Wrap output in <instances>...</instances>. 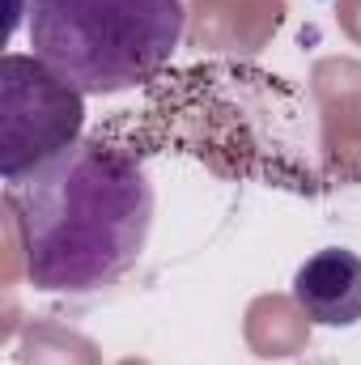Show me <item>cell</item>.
I'll return each mask as SVG.
<instances>
[{
    "label": "cell",
    "mask_w": 361,
    "mask_h": 365,
    "mask_svg": "<svg viewBox=\"0 0 361 365\" xmlns=\"http://www.w3.org/2000/svg\"><path fill=\"white\" fill-rule=\"evenodd\" d=\"M293 302L315 327H357L361 323V255L345 247L315 251L293 272Z\"/></svg>",
    "instance_id": "obj_4"
},
{
    "label": "cell",
    "mask_w": 361,
    "mask_h": 365,
    "mask_svg": "<svg viewBox=\"0 0 361 365\" xmlns=\"http://www.w3.org/2000/svg\"><path fill=\"white\" fill-rule=\"evenodd\" d=\"M26 276L43 293H93L136 268L153 230V182L136 149L102 132L9 187Z\"/></svg>",
    "instance_id": "obj_1"
},
{
    "label": "cell",
    "mask_w": 361,
    "mask_h": 365,
    "mask_svg": "<svg viewBox=\"0 0 361 365\" xmlns=\"http://www.w3.org/2000/svg\"><path fill=\"white\" fill-rule=\"evenodd\" d=\"M86 93L51 73L39 56L0 60V179L26 182L81 140Z\"/></svg>",
    "instance_id": "obj_3"
},
{
    "label": "cell",
    "mask_w": 361,
    "mask_h": 365,
    "mask_svg": "<svg viewBox=\"0 0 361 365\" xmlns=\"http://www.w3.org/2000/svg\"><path fill=\"white\" fill-rule=\"evenodd\" d=\"M34 56L81 93H123L158 81L183 43V0H30Z\"/></svg>",
    "instance_id": "obj_2"
}]
</instances>
